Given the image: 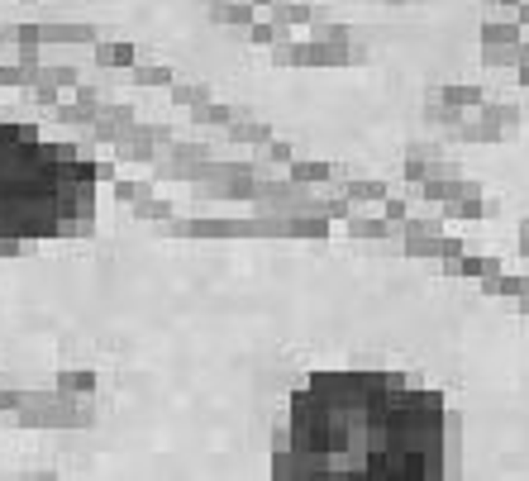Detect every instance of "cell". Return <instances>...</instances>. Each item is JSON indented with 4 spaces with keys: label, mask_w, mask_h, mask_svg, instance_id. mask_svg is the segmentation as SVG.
<instances>
[{
    "label": "cell",
    "mask_w": 529,
    "mask_h": 481,
    "mask_svg": "<svg viewBox=\"0 0 529 481\" xmlns=\"http://www.w3.org/2000/svg\"><path fill=\"white\" fill-rule=\"evenodd\" d=\"M300 481H424L444 462V405L386 372H315L286 405Z\"/></svg>",
    "instance_id": "1"
},
{
    "label": "cell",
    "mask_w": 529,
    "mask_h": 481,
    "mask_svg": "<svg viewBox=\"0 0 529 481\" xmlns=\"http://www.w3.org/2000/svg\"><path fill=\"white\" fill-rule=\"evenodd\" d=\"M91 200L96 176L67 144L0 120V252L72 234L91 214Z\"/></svg>",
    "instance_id": "2"
}]
</instances>
